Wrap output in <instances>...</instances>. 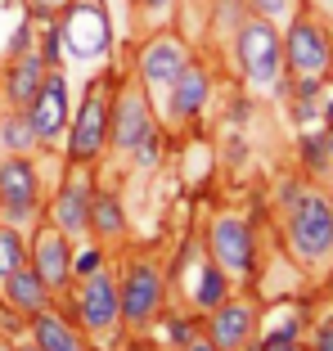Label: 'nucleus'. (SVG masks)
<instances>
[{"instance_id":"1","label":"nucleus","mask_w":333,"mask_h":351,"mask_svg":"<svg viewBox=\"0 0 333 351\" xmlns=\"http://www.w3.org/2000/svg\"><path fill=\"white\" fill-rule=\"evenodd\" d=\"M284 203V243L293 261L306 270H324L333 261V198L320 185L288 180L280 189Z\"/></svg>"},{"instance_id":"2","label":"nucleus","mask_w":333,"mask_h":351,"mask_svg":"<svg viewBox=\"0 0 333 351\" xmlns=\"http://www.w3.org/2000/svg\"><path fill=\"white\" fill-rule=\"evenodd\" d=\"M59 306L77 320V329L90 338L95 351H113L122 338V298H117V266L108 261L86 279H73V289L59 298Z\"/></svg>"},{"instance_id":"3","label":"nucleus","mask_w":333,"mask_h":351,"mask_svg":"<svg viewBox=\"0 0 333 351\" xmlns=\"http://www.w3.org/2000/svg\"><path fill=\"white\" fill-rule=\"evenodd\" d=\"M234 59H239V73L248 82V90L257 95H275L284 90V32L275 27L271 19H243L239 32H234Z\"/></svg>"},{"instance_id":"4","label":"nucleus","mask_w":333,"mask_h":351,"mask_svg":"<svg viewBox=\"0 0 333 351\" xmlns=\"http://www.w3.org/2000/svg\"><path fill=\"white\" fill-rule=\"evenodd\" d=\"M166 270L153 257H126L117 266V298H122V333H153L166 306Z\"/></svg>"},{"instance_id":"5","label":"nucleus","mask_w":333,"mask_h":351,"mask_svg":"<svg viewBox=\"0 0 333 351\" xmlns=\"http://www.w3.org/2000/svg\"><path fill=\"white\" fill-rule=\"evenodd\" d=\"M108 108H113V90H108V77H90L82 104L73 108V122L63 135V158L77 167H95L108 154Z\"/></svg>"},{"instance_id":"6","label":"nucleus","mask_w":333,"mask_h":351,"mask_svg":"<svg viewBox=\"0 0 333 351\" xmlns=\"http://www.w3.org/2000/svg\"><path fill=\"white\" fill-rule=\"evenodd\" d=\"M203 248L208 257L234 279V289L252 284L257 279V234H252V221L243 212H217L208 217V230H203Z\"/></svg>"},{"instance_id":"7","label":"nucleus","mask_w":333,"mask_h":351,"mask_svg":"<svg viewBox=\"0 0 333 351\" xmlns=\"http://www.w3.org/2000/svg\"><path fill=\"white\" fill-rule=\"evenodd\" d=\"M0 212L18 230H32L45 217L41 167L32 154H0Z\"/></svg>"},{"instance_id":"8","label":"nucleus","mask_w":333,"mask_h":351,"mask_svg":"<svg viewBox=\"0 0 333 351\" xmlns=\"http://www.w3.org/2000/svg\"><path fill=\"white\" fill-rule=\"evenodd\" d=\"M59 14V41L73 59L95 63L113 50V23H108L104 0H68Z\"/></svg>"},{"instance_id":"9","label":"nucleus","mask_w":333,"mask_h":351,"mask_svg":"<svg viewBox=\"0 0 333 351\" xmlns=\"http://www.w3.org/2000/svg\"><path fill=\"white\" fill-rule=\"evenodd\" d=\"M73 243L50 217H41L36 226L27 230V266L41 275V284L54 293V302L73 289Z\"/></svg>"},{"instance_id":"10","label":"nucleus","mask_w":333,"mask_h":351,"mask_svg":"<svg viewBox=\"0 0 333 351\" xmlns=\"http://www.w3.org/2000/svg\"><path fill=\"white\" fill-rule=\"evenodd\" d=\"M158 126L153 117V99L140 82H122L113 90V108H108V154L131 158V149Z\"/></svg>"},{"instance_id":"11","label":"nucleus","mask_w":333,"mask_h":351,"mask_svg":"<svg viewBox=\"0 0 333 351\" xmlns=\"http://www.w3.org/2000/svg\"><path fill=\"white\" fill-rule=\"evenodd\" d=\"M284 68L288 77H329L333 68V36L315 14H297L284 32Z\"/></svg>"},{"instance_id":"12","label":"nucleus","mask_w":333,"mask_h":351,"mask_svg":"<svg viewBox=\"0 0 333 351\" xmlns=\"http://www.w3.org/2000/svg\"><path fill=\"white\" fill-rule=\"evenodd\" d=\"M257 329H261V306L243 289H234L217 311L203 315V333L217 342V351H252Z\"/></svg>"},{"instance_id":"13","label":"nucleus","mask_w":333,"mask_h":351,"mask_svg":"<svg viewBox=\"0 0 333 351\" xmlns=\"http://www.w3.org/2000/svg\"><path fill=\"white\" fill-rule=\"evenodd\" d=\"M95 189H99L95 185V167L68 162L54 198L45 203V217H50L68 239H86L90 234V198H95Z\"/></svg>"},{"instance_id":"14","label":"nucleus","mask_w":333,"mask_h":351,"mask_svg":"<svg viewBox=\"0 0 333 351\" xmlns=\"http://www.w3.org/2000/svg\"><path fill=\"white\" fill-rule=\"evenodd\" d=\"M27 122L36 131V145L41 149H54L68 135V122H73V95H68V77L59 68H50L36 90V99L27 104Z\"/></svg>"},{"instance_id":"15","label":"nucleus","mask_w":333,"mask_h":351,"mask_svg":"<svg viewBox=\"0 0 333 351\" xmlns=\"http://www.w3.org/2000/svg\"><path fill=\"white\" fill-rule=\"evenodd\" d=\"M185 63H189V45L180 41V36H171V32H158L153 41L140 50L136 82L149 90V99H162V95L171 90V82L185 73Z\"/></svg>"},{"instance_id":"16","label":"nucleus","mask_w":333,"mask_h":351,"mask_svg":"<svg viewBox=\"0 0 333 351\" xmlns=\"http://www.w3.org/2000/svg\"><path fill=\"white\" fill-rule=\"evenodd\" d=\"M176 279H185V306H189V311H198V315L217 311L221 302L234 293V279H230L212 257H194Z\"/></svg>"},{"instance_id":"17","label":"nucleus","mask_w":333,"mask_h":351,"mask_svg":"<svg viewBox=\"0 0 333 351\" xmlns=\"http://www.w3.org/2000/svg\"><path fill=\"white\" fill-rule=\"evenodd\" d=\"M212 99V73L203 68V63L189 59L185 73L171 82V90H166V117L171 122H194V117H203V108H208Z\"/></svg>"},{"instance_id":"18","label":"nucleus","mask_w":333,"mask_h":351,"mask_svg":"<svg viewBox=\"0 0 333 351\" xmlns=\"http://www.w3.org/2000/svg\"><path fill=\"white\" fill-rule=\"evenodd\" d=\"M27 338L32 342H41L45 351H95L90 347V338H86L82 329H77V320L68 315L63 306H45V311H36L27 320Z\"/></svg>"},{"instance_id":"19","label":"nucleus","mask_w":333,"mask_h":351,"mask_svg":"<svg viewBox=\"0 0 333 351\" xmlns=\"http://www.w3.org/2000/svg\"><path fill=\"white\" fill-rule=\"evenodd\" d=\"M90 239H99L108 252L131 243V217H126V203H122L117 189H95V198H90Z\"/></svg>"},{"instance_id":"20","label":"nucleus","mask_w":333,"mask_h":351,"mask_svg":"<svg viewBox=\"0 0 333 351\" xmlns=\"http://www.w3.org/2000/svg\"><path fill=\"white\" fill-rule=\"evenodd\" d=\"M50 63L41 59V50H23V54H10V73H5V104L10 108H27L41 90Z\"/></svg>"},{"instance_id":"21","label":"nucleus","mask_w":333,"mask_h":351,"mask_svg":"<svg viewBox=\"0 0 333 351\" xmlns=\"http://www.w3.org/2000/svg\"><path fill=\"white\" fill-rule=\"evenodd\" d=\"M0 298L10 302V306L18 311L23 320H32L36 311H45V306L54 302V293L41 284V275H36L32 266H18L10 279H0Z\"/></svg>"},{"instance_id":"22","label":"nucleus","mask_w":333,"mask_h":351,"mask_svg":"<svg viewBox=\"0 0 333 351\" xmlns=\"http://www.w3.org/2000/svg\"><path fill=\"white\" fill-rule=\"evenodd\" d=\"M198 333H203V315L189 311V306H171V302L162 306V315H158V324H153V338L162 342V351H180L185 342H194Z\"/></svg>"},{"instance_id":"23","label":"nucleus","mask_w":333,"mask_h":351,"mask_svg":"<svg viewBox=\"0 0 333 351\" xmlns=\"http://www.w3.org/2000/svg\"><path fill=\"white\" fill-rule=\"evenodd\" d=\"M0 149L5 154H36V131L27 122V108H10V113L0 117Z\"/></svg>"},{"instance_id":"24","label":"nucleus","mask_w":333,"mask_h":351,"mask_svg":"<svg viewBox=\"0 0 333 351\" xmlns=\"http://www.w3.org/2000/svg\"><path fill=\"white\" fill-rule=\"evenodd\" d=\"M18 266H27V230L0 221V279H10Z\"/></svg>"},{"instance_id":"25","label":"nucleus","mask_w":333,"mask_h":351,"mask_svg":"<svg viewBox=\"0 0 333 351\" xmlns=\"http://www.w3.org/2000/svg\"><path fill=\"white\" fill-rule=\"evenodd\" d=\"M108 261H113V252L99 243V239H77L73 243V279H86V275H95V270H104Z\"/></svg>"},{"instance_id":"26","label":"nucleus","mask_w":333,"mask_h":351,"mask_svg":"<svg viewBox=\"0 0 333 351\" xmlns=\"http://www.w3.org/2000/svg\"><path fill=\"white\" fill-rule=\"evenodd\" d=\"M329 126H315V131L302 135V167L311 180H329V145H324Z\"/></svg>"},{"instance_id":"27","label":"nucleus","mask_w":333,"mask_h":351,"mask_svg":"<svg viewBox=\"0 0 333 351\" xmlns=\"http://www.w3.org/2000/svg\"><path fill=\"white\" fill-rule=\"evenodd\" d=\"M162 149H166V135H162V126H153V131L131 149V162H136L140 171H158V167H162Z\"/></svg>"},{"instance_id":"28","label":"nucleus","mask_w":333,"mask_h":351,"mask_svg":"<svg viewBox=\"0 0 333 351\" xmlns=\"http://www.w3.org/2000/svg\"><path fill=\"white\" fill-rule=\"evenodd\" d=\"M113 351H162V342H158L153 333H122Z\"/></svg>"},{"instance_id":"29","label":"nucleus","mask_w":333,"mask_h":351,"mask_svg":"<svg viewBox=\"0 0 333 351\" xmlns=\"http://www.w3.org/2000/svg\"><path fill=\"white\" fill-rule=\"evenodd\" d=\"M252 5V14H257V19H271V23H280L284 14L293 10V0H248Z\"/></svg>"},{"instance_id":"30","label":"nucleus","mask_w":333,"mask_h":351,"mask_svg":"<svg viewBox=\"0 0 333 351\" xmlns=\"http://www.w3.org/2000/svg\"><path fill=\"white\" fill-rule=\"evenodd\" d=\"M63 5H68V0H27L32 19H54V14H59Z\"/></svg>"},{"instance_id":"31","label":"nucleus","mask_w":333,"mask_h":351,"mask_svg":"<svg viewBox=\"0 0 333 351\" xmlns=\"http://www.w3.org/2000/svg\"><path fill=\"white\" fill-rule=\"evenodd\" d=\"M306 329H324V333H333V298L311 315V324H306Z\"/></svg>"},{"instance_id":"32","label":"nucleus","mask_w":333,"mask_h":351,"mask_svg":"<svg viewBox=\"0 0 333 351\" xmlns=\"http://www.w3.org/2000/svg\"><path fill=\"white\" fill-rule=\"evenodd\" d=\"M306 351H333V333H324V329H306Z\"/></svg>"},{"instance_id":"33","label":"nucleus","mask_w":333,"mask_h":351,"mask_svg":"<svg viewBox=\"0 0 333 351\" xmlns=\"http://www.w3.org/2000/svg\"><path fill=\"white\" fill-rule=\"evenodd\" d=\"M252 351H306V338H297V342H252Z\"/></svg>"},{"instance_id":"34","label":"nucleus","mask_w":333,"mask_h":351,"mask_svg":"<svg viewBox=\"0 0 333 351\" xmlns=\"http://www.w3.org/2000/svg\"><path fill=\"white\" fill-rule=\"evenodd\" d=\"M180 351H217V342H212L208 333H198V338H194V342H185Z\"/></svg>"},{"instance_id":"35","label":"nucleus","mask_w":333,"mask_h":351,"mask_svg":"<svg viewBox=\"0 0 333 351\" xmlns=\"http://www.w3.org/2000/svg\"><path fill=\"white\" fill-rule=\"evenodd\" d=\"M140 10L145 14H162V10H171V0H140Z\"/></svg>"},{"instance_id":"36","label":"nucleus","mask_w":333,"mask_h":351,"mask_svg":"<svg viewBox=\"0 0 333 351\" xmlns=\"http://www.w3.org/2000/svg\"><path fill=\"white\" fill-rule=\"evenodd\" d=\"M14 351H45V347H41V342H32L27 333H23V338H14Z\"/></svg>"},{"instance_id":"37","label":"nucleus","mask_w":333,"mask_h":351,"mask_svg":"<svg viewBox=\"0 0 333 351\" xmlns=\"http://www.w3.org/2000/svg\"><path fill=\"white\" fill-rule=\"evenodd\" d=\"M324 293H329V298H333V261H329V266H324Z\"/></svg>"},{"instance_id":"38","label":"nucleus","mask_w":333,"mask_h":351,"mask_svg":"<svg viewBox=\"0 0 333 351\" xmlns=\"http://www.w3.org/2000/svg\"><path fill=\"white\" fill-rule=\"evenodd\" d=\"M324 145H329V176H333V126H329V135H324Z\"/></svg>"},{"instance_id":"39","label":"nucleus","mask_w":333,"mask_h":351,"mask_svg":"<svg viewBox=\"0 0 333 351\" xmlns=\"http://www.w3.org/2000/svg\"><path fill=\"white\" fill-rule=\"evenodd\" d=\"M311 5H315L320 14H333V0H311Z\"/></svg>"},{"instance_id":"40","label":"nucleus","mask_w":333,"mask_h":351,"mask_svg":"<svg viewBox=\"0 0 333 351\" xmlns=\"http://www.w3.org/2000/svg\"><path fill=\"white\" fill-rule=\"evenodd\" d=\"M324 126H333V99L324 104Z\"/></svg>"},{"instance_id":"41","label":"nucleus","mask_w":333,"mask_h":351,"mask_svg":"<svg viewBox=\"0 0 333 351\" xmlns=\"http://www.w3.org/2000/svg\"><path fill=\"white\" fill-rule=\"evenodd\" d=\"M0 351H14V342H10V338H0Z\"/></svg>"},{"instance_id":"42","label":"nucleus","mask_w":333,"mask_h":351,"mask_svg":"<svg viewBox=\"0 0 333 351\" xmlns=\"http://www.w3.org/2000/svg\"><path fill=\"white\" fill-rule=\"evenodd\" d=\"M0 221H5V212H0Z\"/></svg>"}]
</instances>
